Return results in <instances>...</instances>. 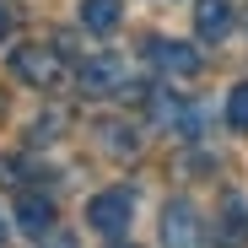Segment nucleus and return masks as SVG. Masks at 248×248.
<instances>
[{"mask_svg": "<svg viewBox=\"0 0 248 248\" xmlns=\"http://www.w3.org/2000/svg\"><path fill=\"white\" fill-rule=\"evenodd\" d=\"M11 70L27 81V87L49 92V87H60L65 60H60V49H54V44H16V49H11Z\"/></svg>", "mask_w": 248, "mask_h": 248, "instance_id": "obj_1", "label": "nucleus"}, {"mask_svg": "<svg viewBox=\"0 0 248 248\" xmlns=\"http://www.w3.org/2000/svg\"><path fill=\"white\" fill-rule=\"evenodd\" d=\"M87 221H92V232H103V237H124L130 221H135V194H130V189H103V194H92V200H87Z\"/></svg>", "mask_w": 248, "mask_h": 248, "instance_id": "obj_2", "label": "nucleus"}, {"mask_svg": "<svg viewBox=\"0 0 248 248\" xmlns=\"http://www.w3.org/2000/svg\"><path fill=\"white\" fill-rule=\"evenodd\" d=\"M124 87H130V70H124L119 54L81 60V70H76V92H81V97H113V92H124Z\"/></svg>", "mask_w": 248, "mask_h": 248, "instance_id": "obj_3", "label": "nucleus"}, {"mask_svg": "<svg viewBox=\"0 0 248 248\" xmlns=\"http://www.w3.org/2000/svg\"><path fill=\"white\" fill-rule=\"evenodd\" d=\"M205 232H200V211L189 200H168L162 211V248H200Z\"/></svg>", "mask_w": 248, "mask_h": 248, "instance_id": "obj_4", "label": "nucleus"}, {"mask_svg": "<svg viewBox=\"0 0 248 248\" xmlns=\"http://www.w3.org/2000/svg\"><path fill=\"white\" fill-rule=\"evenodd\" d=\"M146 54H151V65H156L162 76H178V81L200 76V49H194V44H178V38H151Z\"/></svg>", "mask_w": 248, "mask_h": 248, "instance_id": "obj_5", "label": "nucleus"}, {"mask_svg": "<svg viewBox=\"0 0 248 248\" xmlns=\"http://www.w3.org/2000/svg\"><path fill=\"white\" fill-rule=\"evenodd\" d=\"M194 32L205 38V44H221V38L232 32V0H200L194 6Z\"/></svg>", "mask_w": 248, "mask_h": 248, "instance_id": "obj_6", "label": "nucleus"}, {"mask_svg": "<svg viewBox=\"0 0 248 248\" xmlns=\"http://www.w3.org/2000/svg\"><path fill=\"white\" fill-rule=\"evenodd\" d=\"M16 227H22L27 237H49V232H54V200L22 194V200H16Z\"/></svg>", "mask_w": 248, "mask_h": 248, "instance_id": "obj_7", "label": "nucleus"}, {"mask_svg": "<svg viewBox=\"0 0 248 248\" xmlns=\"http://www.w3.org/2000/svg\"><path fill=\"white\" fill-rule=\"evenodd\" d=\"M92 135H97V146L108 151V156H135L140 151V135H135V124H124V119H103V124H92Z\"/></svg>", "mask_w": 248, "mask_h": 248, "instance_id": "obj_8", "label": "nucleus"}, {"mask_svg": "<svg viewBox=\"0 0 248 248\" xmlns=\"http://www.w3.org/2000/svg\"><path fill=\"white\" fill-rule=\"evenodd\" d=\"M243 237H248V211H243L237 194H227L221 200V216H216V243L221 248H243Z\"/></svg>", "mask_w": 248, "mask_h": 248, "instance_id": "obj_9", "label": "nucleus"}, {"mask_svg": "<svg viewBox=\"0 0 248 248\" xmlns=\"http://www.w3.org/2000/svg\"><path fill=\"white\" fill-rule=\"evenodd\" d=\"M119 16H124L119 0H81V27H87V32H113Z\"/></svg>", "mask_w": 248, "mask_h": 248, "instance_id": "obj_10", "label": "nucleus"}, {"mask_svg": "<svg viewBox=\"0 0 248 248\" xmlns=\"http://www.w3.org/2000/svg\"><path fill=\"white\" fill-rule=\"evenodd\" d=\"M227 130L248 135V81H243V87H232V92H227Z\"/></svg>", "mask_w": 248, "mask_h": 248, "instance_id": "obj_11", "label": "nucleus"}, {"mask_svg": "<svg viewBox=\"0 0 248 248\" xmlns=\"http://www.w3.org/2000/svg\"><path fill=\"white\" fill-rule=\"evenodd\" d=\"M54 135H60V113H49V119L32 124V146H44V140H54Z\"/></svg>", "mask_w": 248, "mask_h": 248, "instance_id": "obj_12", "label": "nucleus"}, {"mask_svg": "<svg viewBox=\"0 0 248 248\" xmlns=\"http://www.w3.org/2000/svg\"><path fill=\"white\" fill-rule=\"evenodd\" d=\"M16 178H22V173H16V162H11V156H0V184H16Z\"/></svg>", "mask_w": 248, "mask_h": 248, "instance_id": "obj_13", "label": "nucleus"}, {"mask_svg": "<svg viewBox=\"0 0 248 248\" xmlns=\"http://www.w3.org/2000/svg\"><path fill=\"white\" fill-rule=\"evenodd\" d=\"M44 248H76V243H70L65 232H49V237H44Z\"/></svg>", "mask_w": 248, "mask_h": 248, "instance_id": "obj_14", "label": "nucleus"}, {"mask_svg": "<svg viewBox=\"0 0 248 248\" xmlns=\"http://www.w3.org/2000/svg\"><path fill=\"white\" fill-rule=\"evenodd\" d=\"M6 32H11V6L0 0V44H6Z\"/></svg>", "mask_w": 248, "mask_h": 248, "instance_id": "obj_15", "label": "nucleus"}, {"mask_svg": "<svg viewBox=\"0 0 248 248\" xmlns=\"http://www.w3.org/2000/svg\"><path fill=\"white\" fill-rule=\"evenodd\" d=\"M6 237H11V227H6V216H0V248H6Z\"/></svg>", "mask_w": 248, "mask_h": 248, "instance_id": "obj_16", "label": "nucleus"}, {"mask_svg": "<svg viewBox=\"0 0 248 248\" xmlns=\"http://www.w3.org/2000/svg\"><path fill=\"white\" fill-rule=\"evenodd\" d=\"M0 113H6V97H0Z\"/></svg>", "mask_w": 248, "mask_h": 248, "instance_id": "obj_17", "label": "nucleus"}]
</instances>
